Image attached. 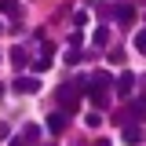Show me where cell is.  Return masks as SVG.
I'll return each mask as SVG.
<instances>
[{
  "instance_id": "cell-11",
  "label": "cell",
  "mask_w": 146,
  "mask_h": 146,
  "mask_svg": "<svg viewBox=\"0 0 146 146\" xmlns=\"http://www.w3.org/2000/svg\"><path fill=\"white\" fill-rule=\"evenodd\" d=\"M135 51H143V55H146V26L135 33Z\"/></svg>"
},
{
  "instance_id": "cell-8",
  "label": "cell",
  "mask_w": 146,
  "mask_h": 146,
  "mask_svg": "<svg viewBox=\"0 0 146 146\" xmlns=\"http://www.w3.org/2000/svg\"><path fill=\"white\" fill-rule=\"evenodd\" d=\"M128 113H131V117H146V95H143V99H135Z\"/></svg>"
},
{
  "instance_id": "cell-2",
  "label": "cell",
  "mask_w": 146,
  "mask_h": 146,
  "mask_svg": "<svg viewBox=\"0 0 146 146\" xmlns=\"http://www.w3.org/2000/svg\"><path fill=\"white\" fill-rule=\"evenodd\" d=\"M36 135H40V128H36V124H26L7 146H33V143H36Z\"/></svg>"
},
{
  "instance_id": "cell-14",
  "label": "cell",
  "mask_w": 146,
  "mask_h": 146,
  "mask_svg": "<svg viewBox=\"0 0 146 146\" xmlns=\"http://www.w3.org/2000/svg\"><path fill=\"white\" fill-rule=\"evenodd\" d=\"M95 146H110V139H99V143H95Z\"/></svg>"
},
{
  "instance_id": "cell-6",
  "label": "cell",
  "mask_w": 146,
  "mask_h": 146,
  "mask_svg": "<svg viewBox=\"0 0 146 146\" xmlns=\"http://www.w3.org/2000/svg\"><path fill=\"white\" fill-rule=\"evenodd\" d=\"M66 121H70V117H66V110H62V113H51V117H48V131H62Z\"/></svg>"
},
{
  "instance_id": "cell-3",
  "label": "cell",
  "mask_w": 146,
  "mask_h": 146,
  "mask_svg": "<svg viewBox=\"0 0 146 146\" xmlns=\"http://www.w3.org/2000/svg\"><path fill=\"white\" fill-rule=\"evenodd\" d=\"M15 91H18V95H33V91H40V80H36V77H18Z\"/></svg>"
},
{
  "instance_id": "cell-13",
  "label": "cell",
  "mask_w": 146,
  "mask_h": 146,
  "mask_svg": "<svg viewBox=\"0 0 146 146\" xmlns=\"http://www.w3.org/2000/svg\"><path fill=\"white\" fill-rule=\"evenodd\" d=\"M11 58H15V66H22V62H26V48H15V55H11Z\"/></svg>"
},
{
  "instance_id": "cell-1",
  "label": "cell",
  "mask_w": 146,
  "mask_h": 146,
  "mask_svg": "<svg viewBox=\"0 0 146 146\" xmlns=\"http://www.w3.org/2000/svg\"><path fill=\"white\" fill-rule=\"evenodd\" d=\"M80 91H84V84H58L55 88V99H58V106L66 110H77V102H80Z\"/></svg>"
},
{
  "instance_id": "cell-10",
  "label": "cell",
  "mask_w": 146,
  "mask_h": 146,
  "mask_svg": "<svg viewBox=\"0 0 146 146\" xmlns=\"http://www.w3.org/2000/svg\"><path fill=\"white\" fill-rule=\"evenodd\" d=\"M91 40H95V44H106V40H110V29H106V26H99V29L91 33Z\"/></svg>"
},
{
  "instance_id": "cell-9",
  "label": "cell",
  "mask_w": 146,
  "mask_h": 146,
  "mask_svg": "<svg viewBox=\"0 0 146 146\" xmlns=\"http://www.w3.org/2000/svg\"><path fill=\"white\" fill-rule=\"evenodd\" d=\"M0 11L4 15H18V0H0Z\"/></svg>"
},
{
  "instance_id": "cell-15",
  "label": "cell",
  "mask_w": 146,
  "mask_h": 146,
  "mask_svg": "<svg viewBox=\"0 0 146 146\" xmlns=\"http://www.w3.org/2000/svg\"><path fill=\"white\" fill-rule=\"evenodd\" d=\"M0 95H4V88H0Z\"/></svg>"
},
{
  "instance_id": "cell-16",
  "label": "cell",
  "mask_w": 146,
  "mask_h": 146,
  "mask_svg": "<svg viewBox=\"0 0 146 146\" xmlns=\"http://www.w3.org/2000/svg\"><path fill=\"white\" fill-rule=\"evenodd\" d=\"M0 29H4V26H0Z\"/></svg>"
},
{
  "instance_id": "cell-7",
  "label": "cell",
  "mask_w": 146,
  "mask_h": 146,
  "mask_svg": "<svg viewBox=\"0 0 146 146\" xmlns=\"http://www.w3.org/2000/svg\"><path fill=\"white\" fill-rule=\"evenodd\" d=\"M139 139H143V131H139V124H128V128H124V143H131V146H135Z\"/></svg>"
},
{
  "instance_id": "cell-12",
  "label": "cell",
  "mask_w": 146,
  "mask_h": 146,
  "mask_svg": "<svg viewBox=\"0 0 146 146\" xmlns=\"http://www.w3.org/2000/svg\"><path fill=\"white\" fill-rule=\"evenodd\" d=\"M66 62H70V66H77V62H80V51H77V48H70V51H66Z\"/></svg>"
},
{
  "instance_id": "cell-5",
  "label": "cell",
  "mask_w": 146,
  "mask_h": 146,
  "mask_svg": "<svg viewBox=\"0 0 146 146\" xmlns=\"http://www.w3.org/2000/svg\"><path fill=\"white\" fill-rule=\"evenodd\" d=\"M117 91H121V95H131V91H135V73H121V77H117Z\"/></svg>"
},
{
  "instance_id": "cell-4",
  "label": "cell",
  "mask_w": 146,
  "mask_h": 146,
  "mask_svg": "<svg viewBox=\"0 0 146 146\" xmlns=\"http://www.w3.org/2000/svg\"><path fill=\"white\" fill-rule=\"evenodd\" d=\"M113 18H117L121 26H131V18H135V7H131V4H117V7H113Z\"/></svg>"
}]
</instances>
